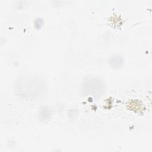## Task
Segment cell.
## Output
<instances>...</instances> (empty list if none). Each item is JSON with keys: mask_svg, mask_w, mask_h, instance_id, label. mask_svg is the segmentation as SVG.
<instances>
[{"mask_svg": "<svg viewBox=\"0 0 152 152\" xmlns=\"http://www.w3.org/2000/svg\"><path fill=\"white\" fill-rule=\"evenodd\" d=\"M109 63L114 68H118L122 65L123 63V59L119 56H113L110 58Z\"/></svg>", "mask_w": 152, "mask_h": 152, "instance_id": "cell-2", "label": "cell"}, {"mask_svg": "<svg viewBox=\"0 0 152 152\" xmlns=\"http://www.w3.org/2000/svg\"><path fill=\"white\" fill-rule=\"evenodd\" d=\"M104 86L100 80L90 79L83 84V91L90 96H100L103 92Z\"/></svg>", "mask_w": 152, "mask_h": 152, "instance_id": "cell-1", "label": "cell"}, {"mask_svg": "<svg viewBox=\"0 0 152 152\" xmlns=\"http://www.w3.org/2000/svg\"><path fill=\"white\" fill-rule=\"evenodd\" d=\"M42 24H43V21L40 18H37L35 21V26H36L37 28H40L42 26Z\"/></svg>", "mask_w": 152, "mask_h": 152, "instance_id": "cell-3", "label": "cell"}]
</instances>
